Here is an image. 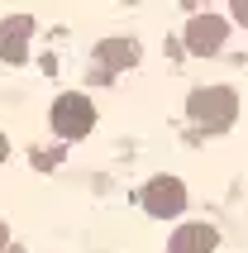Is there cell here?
Masks as SVG:
<instances>
[{
	"label": "cell",
	"instance_id": "6da1fadb",
	"mask_svg": "<svg viewBox=\"0 0 248 253\" xmlns=\"http://www.w3.org/2000/svg\"><path fill=\"white\" fill-rule=\"evenodd\" d=\"M191 120L206 134H220V129L234 125V115H239V96L229 91V86H201V91H191Z\"/></svg>",
	"mask_w": 248,
	"mask_h": 253
},
{
	"label": "cell",
	"instance_id": "7a4b0ae2",
	"mask_svg": "<svg viewBox=\"0 0 248 253\" xmlns=\"http://www.w3.org/2000/svg\"><path fill=\"white\" fill-rule=\"evenodd\" d=\"M91 125H96V105H91V96L67 91V96L53 100V129L62 134V139H82V134H91Z\"/></svg>",
	"mask_w": 248,
	"mask_h": 253
},
{
	"label": "cell",
	"instance_id": "3957f363",
	"mask_svg": "<svg viewBox=\"0 0 248 253\" xmlns=\"http://www.w3.org/2000/svg\"><path fill=\"white\" fill-rule=\"evenodd\" d=\"M143 211L158 215V220L181 215V211H186V186H181L177 177H153V182L143 186Z\"/></svg>",
	"mask_w": 248,
	"mask_h": 253
},
{
	"label": "cell",
	"instance_id": "277c9868",
	"mask_svg": "<svg viewBox=\"0 0 248 253\" xmlns=\"http://www.w3.org/2000/svg\"><path fill=\"white\" fill-rule=\"evenodd\" d=\"M29 34H34V19H29V14H10V19L0 24V57L19 67L29 57Z\"/></svg>",
	"mask_w": 248,
	"mask_h": 253
},
{
	"label": "cell",
	"instance_id": "5b68a950",
	"mask_svg": "<svg viewBox=\"0 0 248 253\" xmlns=\"http://www.w3.org/2000/svg\"><path fill=\"white\" fill-rule=\"evenodd\" d=\"M224 34H229V29H224L220 14H196L191 24H186V48H191V53H215L224 43Z\"/></svg>",
	"mask_w": 248,
	"mask_h": 253
},
{
	"label": "cell",
	"instance_id": "8992f818",
	"mask_svg": "<svg viewBox=\"0 0 248 253\" xmlns=\"http://www.w3.org/2000/svg\"><path fill=\"white\" fill-rule=\"evenodd\" d=\"M167 253H215V229L210 225H181L167 244Z\"/></svg>",
	"mask_w": 248,
	"mask_h": 253
},
{
	"label": "cell",
	"instance_id": "52a82bcc",
	"mask_svg": "<svg viewBox=\"0 0 248 253\" xmlns=\"http://www.w3.org/2000/svg\"><path fill=\"white\" fill-rule=\"evenodd\" d=\"M96 62H100V67H115V72L134 67V62H138V43L134 39H105L96 48Z\"/></svg>",
	"mask_w": 248,
	"mask_h": 253
},
{
	"label": "cell",
	"instance_id": "ba28073f",
	"mask_svg": "<svg viewBox=\"0 0 248 253\" xmlns=\"http://www.w3.org/2000/svg\"><path fill=\"white\" fill-rule=\"evenodd\" d=\"M234 19H239V24H248V0H234Z\"/></svg>",
	"mask_w": 248,
	"mask_h": 253
},
{
	"label": "cell",
	"instance_id": "9c48e42d",
	"mask_svg": "<svg viewBox=\"0 0 248 253\" xmlns=\"http://www.w3.org/2000/svg\"><path fill=\"white\" fill-rule=\"evenodd\" d=\"M5 153H10V143H5V134H0V163H5Z\"/></svg>",
	"mask_w": 248,
	"mask_h": 253
},
{
	"label": "cell",
	"instance_id": "30bf717a",
	"mask_svg": "<svg viewBox=\"0 0 248 253\" xmlns=\"http://www.w3.org/2000/svg\"><path fill=\"white\" fill-rule=\"evenodd\" d=\"M5 239H10V234H5V225H0V249H5Z\"/></svg>",
	"mask_w": 248,
	"mask_h": 253
}]
</instances>
